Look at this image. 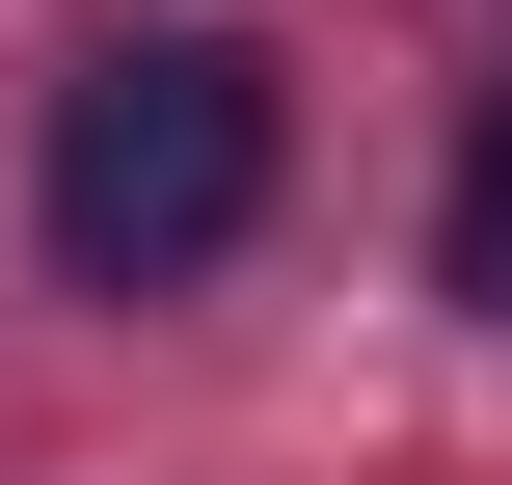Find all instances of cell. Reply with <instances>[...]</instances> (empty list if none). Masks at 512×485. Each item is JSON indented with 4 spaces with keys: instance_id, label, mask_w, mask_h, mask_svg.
Masks as SVG:
<instances>
[{
    "instance_id": "6da1fadb",
    "label": "cell",
    "mask_w": 512,
    "mask_h": 485,
    "mask_svg": "<svg viewBox=\"0 0 512 485\" xmlns=\"http://www.w3.org/2000/svg\"><path fill=\"white\" fill-rule=\"evenodd\" d=\"M27 216H54L81 297H189V270L270 216V81H243L216 27H108V54L54 81V135H27Z\"/></svg>"
},
{
    "instance_id": "7a4b0ae2",
    "label": "cell",
    "mask_w": 512,
    "mask_h": 485,
    "mask_svg": "<svg viewBox=\"0 0 512 485\" xmlns=\"http://www.w3.org/2000/svg\"><path fill=\"white\" fill-rule=\"evenodd\" d=\"M432 270L512 324V81H486V135H459V216H432Z\"/></svg>"
}]
</instances>
